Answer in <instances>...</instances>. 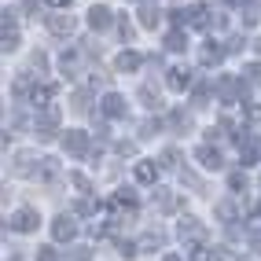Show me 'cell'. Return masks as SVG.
I'll list each match as a JSON object with an SVG mask.
<instances>
[{
  "label": "cell",
  "mask_w": 261,
  "mask_h": 261,
  "mask_svg": "<svg viewBox=\"0 0 261 261\" xmlns=\"http://www.w3.org/2000/svg\"><path fill=\"white\" fill-rule=\"evenodd\" d=\"M195 159H199L206 169H221V154H217L214 147H199V151H195Z\"/></svg>",
  "instance_id": "cell-11"
},
{
  "label": "cell",
  "mask_w": 261,
  "mask_h": 261,
  "mask_svg": "<svg viewBox=\"0 0 261 261\" xmlns=\"http://www.w3.org/2000/svg\"><path fill=\"white\" fill-rule=\"evenodd\" d=\"M15 48H19V33H4V51H15Z\"/></svg>",
  "instance_id": "cell-23"
},
{
  "label": "cell",
  "mask_w": 261,
  "mask_h": 261,
  "mask_svg": "<svg viewBox=\"0 0 261 261\" xmlns=\"http://www.w3.org/2000/svg\"><path fill=\"white\" fill-rule=\"evenodd\" d=\"M56 96V85H41V89H33V107H48V99Z\"/></svg>",
  "instance_id": "cell-12"
},
{
  "label": "cell",
  "mask_w": 261,
  "mask_h": 261,
  "mask_svg": "<svg viewBox=\"0 0 261 261\" xmlns=\"http://www.w3.org/2000/svg\"><path fill=\"white\" fill-rule=\"evenodd\" d=\"M48 4H51V8H70L74 0H48Z\"/></svg>",
  "instance_id": "cell-33"
},
{
  "label": "cell",
  "mask_w": 261,
  "mask_h": 261,
  "mask_svg": "<svg viewBox=\"0 0 261 261\" xmlns=\"http://www.w3.org/2000/svg\"><path fill=\"white\" fill-rule=\"evenodd\" d=\"M221 59H224V48H217V44H206V48H202V63H206V66H217Z\"/></svg>",
  "instance_id": "cell-14"
},
{
  "label": "cell",
  "mask_w": 261,
  "mask_h": 261,
  "mask_svg": "<svg viewBox=\"0 0 261 261\" xmlns=\"http://www.w3.org/2000/svg\"><path fill=\"white\" fill-rule=\"evenodd\" d=\"M247 114H250L254 121H261V103H250V111H247Z\"/></svg>",
  "instance_id": "cell-31"
},
{
  "label": "cell",
  "mask_w": 261,
  "mask_h": 261,
  "mask_svg": "<svg viewBox=\"0 0 261 261\" xmlns=\"http://www.w3.org/2000/svg\"><path fill=\"white\" fill-rule=\"evenodd\" d=\"M89 257H92V250H85V247H77V250H74L70 257H66V261H89Z\"/></svg>",
  "instance_id": "cell-26"
},
{
  "label": "cell",
  "mask_w": 261,
  "mask_h": 261,
  "mask_svg": "<svg viewBox=\"0 0 261 261\" xmlns=\"http://www.w3.org/2000/svg\"><path fill=\"white\" fill-rule=\"evenodd\" d=\"M228 184H232V191H239V188H247V180H243V177H239V173H236V177H232Z\"/></svg>",
  "instance_id": "cell-30"
},
{
  "label": "cell",
  "mask_w": 261,
  "mask_h": 261,
  "mask_svg": "<svg viewBox=\"0 0 261 261\" xmlns=\"http://www.w3.org/2000/svg\"><path fill=\"white\" fill-rule=\"evenodd\" d=\"M56 125H59V107H44V114L37 118V136L41 140H51V136H56Z\"/></svg>",
  "instance_id": "cell-2"
},
{
  "label": "cell",
  "mask_w": 261,
  "mask_h": 261,
  "mask_svg": "<svg viewBox=\"0 0 261 261\" xmlns=\"http://www.w3.org/2000/svg\"><path fill=\"white\" fill-rule=\"evenodd\" d=\"M48 30L59 33V37H66V33H74V19H70V15H51V19H48Z\"/></svg>",
  "instance_id": "cell-8"
},
{
  "label": "cell",
  "mask_w": 261,
  "mask_h": 261,
  "mask_svg": "<svg viewBox=\"0 0 261 261\" xmlns=\"http://www.w3.org/2000/svg\"><path fill=\"white\" fill-rule=\"evenodd\" d=\"M99 210V202H92V199H81L77 202V214H96Z\"/></svg>",
  "instance_id": "cell-21"
},
{
  "label": "cell",
  "mask_w": 261,
  "mask_h": 261,
  "mask_svg": "<svg viewBox=\"0 0 261 261\" xmlns=\"http://www.w3.org/2000/svg\"><path fill=\"white\" fill-rule=\"evenodd\" d=\"M70 184H74L77 191H92V184H89V177H85V173H70Z\"/></svg>",
  "instance_id": "cell-19"
},
{
  "label": "cell",
  "mask_w": 261,
  "mask_h": 261,
  "mask_svg": "<svg viewBox=\"0 0 261 261\" xmlns=\"http://www.w3.org/2000/svg\"><path fill=\"white\" fill-rule=\"evenodd\" d=\"M154 177H159V166H154V162H140V166H136V180H140V184H151Z\"/></svg>",
  "instance_id": "cell-13"
},
{
  "label": "cell",
  "mask_w": 261,
  "mask_h": 261,
  "mask_svg": "<svg viewBox=\"0 0 261 261\" xmlns=\"http://www.w3.org/2000/svg\"><path fill=\"white\" fill-rule=\"evenodd\" d=\"M118 250H121V257H133V254H136L133 243H118Z\"/></svg>",
  "instance_id": "cell-27"
},
{
  "label": "cell",
  "mask_w": 261,
  "mask_h": 261,
  "mask_svg": "<svg viewBox=\"0 0 261 261\" xmlns=\"http://www.w3.org/2000/svg\"><path fill=\"white\" fill-rule=\"evenodd\" d=\"M63 144H66V151H70V154H85V151H89V136L77 133V129H70V133L63 136Z\"/></svg>",
  "instance_id": "cell-4"
},
{
  "label": "cell",
  "mask_w": 261,
  "mask_h": 261,
  "mask_svg": "<svg viewBox=\"0 0 261 261\" xmlns=\"http://www.w3.org/2000/svg\"><path fill=\"white\" fill-rule=\"evenodd\" d=\"M162 261H180V254H166V257H162Z\"/></svg>",
  "instance_id": "cell-34"
},
{
  "label": "cell",
  "mask_w": 261,
  "mask_h": 261,
  "mask_svg": "<svg viewBox=\"0 0 261 261\" xmlns=\"http://www.w3.org/2000/svg\"><path fill=\"white\" fill-rule=\"evenodd\" d=\"M103 114H107V118H121V114H125V99H121L118 92H107V96H103Z\"/></svg>",
  "instance_id": "cell-5"
},
{
  "label": "cell",
  "mask_w": 261,
  "mask_h": 261,
  "mask_svg": "<svg viewBox=\"0 0 261 261\" xmlns=\"http://www.w3.org/2000/svg\"><path fill=\"white\" fill-rule=\"evenodd\" d=\"M191 99H195V107H206V99H210V85L199 81V85H195V96H191Z\"/></svg>",
  "instance_id": "cell-17"
},
{
  "label": "cell",
  "mask_w": 261,
  "mask_h": 261,
  "mask_svg": "<svg viewBox=\"0 0 261 261\" xmlns=\"http://www.w3.org/2000/svg\"><path fill=\"white\" fill-rule=\"evenodd\" d=\"M217 217H221L224 224H228V221L236 217V206H232V202H217Z\"/></svg>",
  "instance_id": "cell-18"
},
{
  "label": "cell",
  "mask_w": 261,
  "mask_h": 261,
  "mask_svg": "<svg viewBox=\"0 0 261 261\" xmlns=\"http://www.w3.org/2000/svg\"><path fill=\"white\" fill-rule=\"evenodd\" d=\"M51 236H56V243H70L74 236H77V224H74V217H56V224H51Z\"/></svg>",
  "instance_id": "cell-3"
},
{
  "label": "cell",
  "mask_w": 261,
  "mask_h": 261,
  "mask_svg": "<svg viewBox=\"0 0 261 261\" xmlns=\"http://www.w3.org/2000/svg\"><path fill=\"white\" fill-rule=\"evenodd\" d=\"M159 22H162V11H159V8H144V11H140V26L154 30Z\"/></svg>",
  "instance_id": "cell-15"
},
{
  "label": "cell",
  "mask_w": 261,
  "mask_h": 261,
  "mask_svg": "<svg viewBox=\"0 0 261 261\" xmlns=\"http://www.w3.org/2000/svg\"><path fill=\"white\" fill-rule=\"evenodd\" d=\"M188 85H191V70H184V66H173V70H169V89H173V92H184Z\"/></svg>",
  "instance_id": "cell-7"
},
{
  "label": "cell",
  "mask_w": 261,
  "mask_h": 261,
  "mask_svg": "<svg viewBox=\"0 0 261 261\" xmlns=\"http://www.w3.org/2000/svg\"><path fill=\"white\" fill-rule=\"evenodd\" d=\"M236 261H250V257H236Z\"/></svg>",
  "instance_id": "cell-35"
},
{
  "label": "cell",
  "mask_w": 261,
  "mask_h": 261,
  "mask_svg": "<svg viewBox=\"0 0 261 261\" xmlns=\"http://www.w3.org/2000/svg\"><path fill=\"white\" fill-rule=\"evenodd\" d=\"M114 19H111V8H103V4H96L92 11H89V26L92 30H107Z\"/></svg>",
  "instance_id": "cell-6"
},
{
  "label": "cell",
  "mask_w": 261,
  "mask_h": 261,
  "mask_svg": "<svg viewBox=\"0 0 261 261\" xmlns=\"http://www.w3.org/2000/svg\"><path fill=\"white\" fill-rule=\"evenodd\" d=\"M257 51H261V41H257Z\"/></svg>",
  "instance_id": "cell-36"
},
{
  "label": "cell",
  "mask_w": 261,
  "mask_h": 261,
  "mask_svg": "<svg viewBox=\"0 0 261 261\" xmlns=\"http://www.w3.org/2000/svg\"><path fill=\"white\" fill-rule=\"evenodd\" d=\"M74 111H89V92H74Z\"/></svg>",
  "instance_id": "cell-22"
},
{
  "label": "cell",
  "mask_w": 261,
  "mask_h": 261,
  "mask_svg": "<svg viewBox=\"0 0 261 261\" xmlns=\"http://www.w3.org/2000/svg\"><path fill=\"white\" fill-rule=\"evenodd\" d=\"M243 44H247V41H243V37H232V41H228V51H239Z\"/></svg>",
  "instance_id": "cell-32"
},
{
  "label": "cell",
  "mask_w": 261,
  "mask_h": 261,
  "mask_svg": "<svg viewBox=\"0 0 261 261\" xmlns=\"http://www.w3.org/2000/svg\"><path fill=\"white\" fill-rule=\"evenodd\" d=\"M177 232H180V239H199V236H202V224H199L195 217H184V221L177 224Z\"/></svg>",
  "instance_id": "cell-9"
},
{
  "label": "cell",
  "mask_w": 261,
  "mask_h": 261,
  "mask_svg": "<svg viewBox=\"0 0 261 261\" xmlns=\"http://www.w3.org/2000/svg\"><path fill=\"white\" fill-rule=\"evenodd\" d=\"M191 261H210V250H206L202 243H195V247H191Z\"/></svg>",
  "instance_id": "cell-20"
},
{
  "label": "cell",
  "mask_w": 261,
  "mask_h": 261,
  "mask_svg": "<svg viewBox=\"0 0 261 261\" xmlns=\"http://www.w3.org/2000/svg\"><path fill=\"white\" fill-rule=\"evenodd\" d=\"M37 224H41L37 210H30V206H26V210H19V214L8 221V228H11V232H37Z\"/></svg>",
  "instance_id": "cell-1"
},
{
  "label": "cell",
  "mask_w": 261,
  "mask_h": 261,
  "mask_svg": "<svg viewBox=\"0 0 261 261\" xmlns=\"http://www.w3.org/2000/svg\"><path fill=\"white\" fill-rule=\"evenodd\" d=\"M247 81H254V85H261V63H254V66H247Z\"/></svg>",
  "instance_id": "cell-24"
},
{
  "label": "cell",
  "mask_w": 261,
  "mask_h": 261,
  "mask_svg": "<svg viewBox=\"0 0 261 261\" xmlns=\"http://www.w3.org/2000/svg\"><path fill=\"white\" fill-rule=\"evenodd\" d=\"M140 99H147V107H159V96H154V92L147 89V85H144V89H140Z\"/></svg>",
  "instance_id": "cell-25"
},
{
  "label": "cell",
  "mask_w": 261,
  "mask_h": 261,
  "mask_svg": "<svg viewBox=\"0 0 261 261\" xmlns=\"http://www.w3.org/2000/svg\"><path fill=\"white\" fill-rule=\"evenodd\" d=\"M166 48H169V51H184V48H188V37H184L180 30H173L169 37H166Z\"/></svg>",
  "instance_id": "cell-16"
},
{
  "label": "cell",
  "mask_w": 261,
  "mask_h": 261,
  "mask_svg": "<svg viewBox=\"0 0 261 261\" xmlns=\"http://www.w3.org/2000/svg\"><path fill=\"white\" fill-rule=\"evenodd\" d=\"M37 261H56V250H48V247L37 250Z\"/></svg>",
  "instance_id": "cell-28"
},
{
  "label": "cell",
  "mask_w": 261,
  "mask_h": 261,
  "mask_svg": "<svg viewBox=\"0 0 261 261\" xmlns=\"http://www.w3.org/2000/svg\"><path fill=\"white\" fill-rule=\"evenodd\" d=\"M118 30H121V37H125V41H129V37H133V26H129V22H125V19H121V22H118Z\"/></svg>",
  "instance_id": "cell-29"
},
{
  "label": "cell",
  "mask_w": 261,
  "mask_h": 261,
  "mask_svg": "<svg viewBox=\"0 0 261 261\" xmlns=\"http://www.w3.org/2000/svg\"><path fill=\"white\" fill-rule=\"evenodd\" d=\"M118 70H121V74L140 70V56H136V51H121V56H118Z\"/></svg>",
  "instance_id": "cell-10"
}]
</instances>
